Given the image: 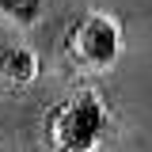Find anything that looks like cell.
<instances>
[{"mask_svg": "<svg viewBox=\"0 0 152 152\" xmlns=\"http://www.w3.org/2000/svg\"><path fill=\"white\" fill-rule=\"evenodd\" d=\"M107 129V103L91 88L65 95L46 114V148L53 152H91Z\"/></svg>", "mask_w": 152, "mask_h": 152, "instance_id": "1", "label": "cell"}, {"mask_svg": "<svg viewBox=\"0 0 152 152\" xmlns=\"http://www.w3.org/2000/svg\"><path fill=\"white\" fill-rule=\"evenodd\" d=\"M61 50L69 57V65H76V69H84V72H107L118 61V50H122V27L107 12H88V15H80L65 31Z\"/></svg>", "mask_w": 152, "mask_h": 152, "instance_id": "2", "label": "cell"}, {"mask_svg": "<svg viewBox=\"0 0 152 152\" xmlns=\"http://www.w3.org/2000/svg\"><path fill=\"white\" fill-rule=\"evenodd\" d=\"M34 76H38V57L31 46H4L0 50V84L4 88H12V91L31 88Z\"/></svg>", "mask_w": 152, "mask_h": 152, "instance_id": "3", "label": "cell"}, {"mask_svg": "<svg viewBox=\"0 0 152 152\" xmlns=\"http://www.w3.org/2000/svg\"><path fill=\"white\" fill-rule=\"evenodd\" d=\"M42 0H0V15L15 19V23H34Z\"/></svg>", "mask_w": 152, "mask_h": 152, "instance_id": "4", "label": "cell"}]
</instances>
